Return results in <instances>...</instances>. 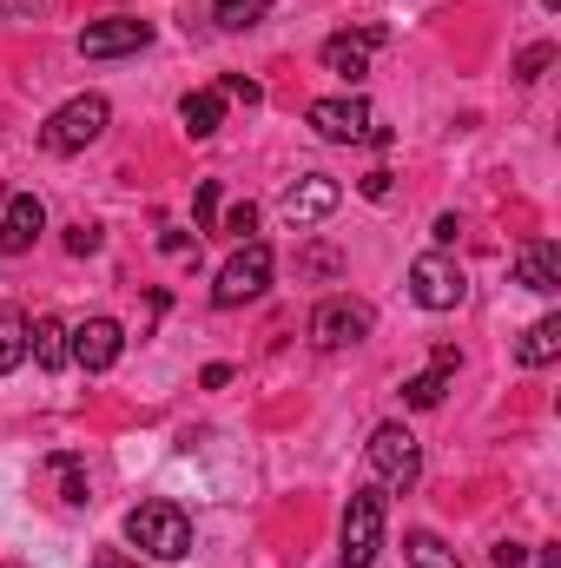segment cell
I'll list each match as a JSON object with an SVG mask.
<instances>
[{"label":"cell","mask_w":561,"mask_h":568,"mask_svg":"<svg viewBox=\"0 0 561 568\" xmlns=\"http://www.w3.org/2000/svg\"><path fill=\"white\" fill-rule=\"evenodd\" d=\"M370 469H377V489L384 496H410L422 476V449L404 424H377L370 429Z\"/></svg>","instance_id":"cell-5"},{"label":"cell","mask_w":561,"mask_h":568,"mask_svg":"<svg viewBox=\"0 0 561 568\" xmlns=\"http://www.w3.org/2000/svg\"><path fill=\"white\" fill-rule=\"evenodd\" d=\"M252 232H258V205H232V212H225V239H238V245H245Z\"/></svg>","instance_id":"cell-24"},{"label":"cell","mask_w":561,"mask_h":568,"mask_svg":"<svg viewBox=\"0 0 561 568\" xmlns=\"http://www.w3.org/2000/svg\"><path fill=\"white\" fill-rule=\"evenodd\" d=\"M212 219H218V185L205 179V185H198V232H212Z\"/></svg>","instance_id":"cell-29"},{"label":"cell","mask_w":561,"mask_h":568,"mask_svg":"<svg viewBox=\"0 0 561 568\" xmlns=\"http://www.w3.org/2000/svg\"><path fill=\"white\" fill-rule=\"evenodd\" d=\"M67 252H73V258H93V252H100V225H73V232H67Z\"/></svg>","instance_id":"cell-27"},{"label":"cell","mask_w":561,"mask_h":568,"mask_svg":"<svg viewBox=\"0 0 561 568\" xmlns=\"http://www.w3.org/2000/svg\"><path fill=\"white\" fill-rule=\"evenodd\" d=\"M198 384H205V390H225V384H232V364H205V377H198Z\"/></svg>","instance_id":"cell-31"},{"label":"cell","mask_w":561,"mask_h":568,"mask_svg":"<svg viewBox=\"0 0 561 568\" xmlns=\"http://www.w3.org/2000/svg\"><path fill=\"white\" fill-rule=\"evenodd\" d=\"M218 93H225V100H245V106H258V100H265V87H258V80H245V73H232Z\"/></svg>","instance_id":"cell-26"},{"label":"cell","mask_w":561,"mask_h":568,"mask_svg":"<svg viewBox=\"0 0 561 568\" xmlns=\"http://www.w3.org/2000/svg\"><path fill=\"white\" fill-rule=\"evenodd\" d=\"M53 476H60V503H86V469H80V456H53Z\"/></svg>","instance_id":"cell-22"},{"label":"cell","mask_w":561,"mask_h":568,"mask_svg":"<svg viewBox=\"0 0 561 568\" xmlns=\"http://www.w3.org/2000/svg\"><path fill=\"white\" fill-rule=\"evenodd\" d=\"M516 284L536 291V297H555L561 291V245L555 239H529V245L516 252Z\"/></svg>","instance_id":"cell-14"},{"label":"cell","mask_w":561,"mask_h":568,"mask_svg":"<svg viewBox=\"0 0 561 568\" xmlns=\"http://www.w3.org/2000/svg\"><path fill=\"white\" fill-rule=\"evenodd\" d=\"M27 324H33V317H27L20 304H0V377L27 364Z\"/></svg>","instance_id":"cell-19"},{"label":"cell","mask_w":561,"mask_h":568,"mask_svg":"<svg viewBox=\"0 0 561 568\" xmlns=\"http://www.w3.org/2000/svg\"><path fill=\"white\" fill-rule=\"evenodd\" d=\"M126 542L140 549L145 562H185V556H192V516H185L178 503L152 496V503H140V509L126 516Z\"/></svg>","instance_id":"cell-1"},{"label":"cell","mask_w":561,"mask_h":568,"mask_svg":"<svg viewBox=\"0 0 561 568\" xmlns=\"http://www.w3.org/2000/svg\"><path fill=\"white\" fill-rule=\"evenodd\" d=\"M310 133L330 145H390V126H377L370 100L364 93H344V100H310Z\"/></svg>","instance_id":"cell-2"},{"label":"cell","mask_w":561,"mask_h":568,"mask_svg":"<svg viewBox=\"0 0 561 568\" xmlns=\"http://www.w3.org/2000/svg\"><path fill=\"white\" fill-rule=\"evenodd\" d=\"M449 377H456V344H436L429 371H417V377L404 384V404H410V410H436L442 390H449Z\"/></svg>","instance_id":"cell-15"},{"label":"cell","mask_w":561,"mask_h":568,"mask_svg":"<svg viewBox=\"0 0 561 568\" xmlns=\"http://www.w3.org/2000/svg\"><path fill=\"white\" fill-rule=\"evenodd\" d=\"M549 67H555V47H549V40H542V47H522V53H516V80H522V87H529V80H542Z\"/></svg>","instance_id":"cell-23"},{"label":"cell","mask_w":561,"mask_h":568,"mask_svg":"<svg viewBox=\"0 0 561 568\" xmlns=\"http://www.w3.org/2000/svg\"><path fill=\"white\" fill-rule=\"evenodd\" d=\"M456 232H462V225H456V212H442V219H436V245H456Z\"/></svg>","instance_id":"cell-33"},{"label":"cell","mask_w":561,"mask_h":568,"mask_svg":"<svg viewBox=\"0 0 561 568\" xmlns=\"http://www.w3.org/2000/svg\"><path fill=\"white\" fill-rule=\"evenodd\" d=\"M489 562H496V568H529V549H522V542H509V536H502V542H496V549H489Z\"/></svg>","instance_id":"cell-28"},{"label":"cell","mask_w":561,"mask_h":568,"mask_svg":"<svg viewBox=\"0 0 561 568\" xmlns=\"http://www.w3.org/2000/svg\"><path fill=\"white\" fill-rule=\"evenodd\" d=\"M40 232H47V205H40L33 192H13V199H7V212H0V258L33 252V245H40Z\"/></svg>","instance_id":"cell-13"},{"label":"cell","mask_w":561,"mask_h":568,"mask_svg":"<svg viewBox=\"0 0 561 568\" xmlns=\"http://www.w3.org/2000/svg\"><path fill=\"white\" fill-rule=\"evenodd\" d=\"M265 284H272V245H265V239H245V245L218 265V278H212V304H218V311H238V304L265 297Z\"/></svg>","instance_id":"cell-6"},{"label":"cell","mask_w":561,"mask_h":568,"mask_svg":"<svg viewBox=\"0 0 561 568\" xmlns=\"http://www.w3.org/2000/svg\"><path fill=\"white\" fill-rule=\"evenodd\" d=\"M93 568H145V562H133V556H120V549H100V556H93Z\"/></svg>","instance_id":"cell-32"},{"label":"cell","mask_w":561,"mask_h":568,"mask_svg":"<svg viewBox=\"0 0 561 568\" xmlns=\"http://www.w3.org/2000/svg\"><path fill=\"white\" fill-rule=\"evenodd\" d=\"M140 47H152V20H140V13H113V20H93L80 33L86 60H120V53H140Z\"/></svg>","instance_id":"cell-10"},{"label":"cell","mask_w":561,"mask_h":568,"mask_svg":"<svg viewBox=\"0 0 561 568\" xmlns=\"http://www.w3.org/2000/svg\"><path fill=\"white\" fill-rule=\"evenodd\" d=\"M370 324H377V311H370L364 297H324V304L310 311V344H317V351H344V344H364Z\"/></svg>","instance_id":"cell-7"},{"label":"cell","mask_w":561,"mask_h":568,"mask_svg":"<svg viewBox=\"0 0 561 568\" xmlns=\"http://www.w3.org/2000/svg\"><path fill=\"white\" fill-rule=\"evenodd\" d=\"M404 556H410V568H462L456 549H449L442 536H429V529H410V536H404Z\"/></svg>","instance_id":"cell-20"},{"label":"cell","mask_w":561,"mask_h":568,"mask_svg":"<svg viewBox=\"0 0 561 568\" xmlns=\"http://www.w3.org/2000/svg\"><path fill=\"white\" fill-rule=\"evenodd\" d=\"M278 205H284V219H290V225H317V219H330V212L344 205V185H337L330 172H304Z\"/></svg>","instance_id":"cell-12"},{"label":"cell","mask_w":561,"mask_h":568,"mask_svg":"<svg viewBox=\"0 0 561 568\" xmlns=\"http://www.w3.org/2000/svg\"><path fill=\"white\" fill-rule=\"evenodd\" d=\"M384 516H390V496H384V489H357V496H350L344 536H337L344 568H370L377 556H384Z\"/></svg>","instance_id":"cell-4"},{"label":"cell","mask_w":561,"mask_h":568,"mask_svg":"<svg viewBox=\"0 0 561 568\" xmlns=\"http://www.w3.org/2000/svg\"><path fill=\"white\" fill-rule=\"evenodd\" d=\"M0 568H20V562H0Z\"/></svg>","instance_id":"cell-35"},{"label":"cell","mask_w":561,"mask_h":568,"mask_svg":"<svg viewBox=\"0 0 561 568\" xmlns=\"http://www.w3.org/2000/svg\"><path fill=\"white\" fill-rule=\"evenodd\" d=\"M272 7H278V0H212V20H218L225 33H245V27H258Z\"/></svg>","instance_id":"cell-21"},{"label":"cell","mask_w":561,"mask_h":568,"mask_svg":"<svg viewBox=\"0 0 561 568\" xmlns=\"http://www.w3.org/2000/svg\"><path fill=\"white\" fill-rule=\"evenodd\" d=\"M555 351H561V311H549V317H536V324L522 331L516 364H522V371H542V364H555Z\"/></svg>","instance_id":"cell-18"},{"label":"cell","mask_w":561,"mask_h":568,"mask_svg":"<svg viewBox=\"0 0 561 568\" xmlns=\"http://www.w3.org/2000/svg\"><path fill=\"white\" fill-rule=\"evenodd\" d=\"M67 351H73V364L86 377H100V371H113L126 357V324L120 317H86V324L67 331Z\"/></svg>","instance_id":"cell-9"},{"label":"cell","mask_w":561,"mask_h":568,"mask_svg":"<svg viewBox=\"0 0 561 568\" xmlns=\"http://www.w3.org/2000/svg\"><path fill=\"white\" fill-rule=\"evenodd\" d=\"M159 252H165V258H198V239H185L178 225H165V232H159Z\"/></svg>","instance_id":"cell-25"},{"label":"cell","mask_w":561,"mask_h":568,"mask_svg":"<svg viewBox=\"0 0 561 568\" xmlns=\"http://www.w3.org/2000/svg\"><path fill=\"white\" fill-rule=\"evenodd\" d=\"M27 357H33L40 371H67V364H73L67 324H60V317H33V324H27Z\"/></svg>","instance_id":"cell-16"},{"label":"cell","mask_w":561,"mask_h":568,"mask_svg":"<svg viewBox=\"0 0 561 568\" xmlns=\"http://www.w3.org/2000/svg\"><path fill=\"white\" fill-rule=\"evenodd\" d=\"M542 7H549V13H555V7H561V0H542Z\"/></svg>","instance_id":"cell-34"},{"label":"cell","mask_w":561,"mask_h":568,"mask_svg":"<svg viewBox=\"0 0 561 568\" xmlns=\"http://www.w3.org/2000/svg\"><path fill=\"white\" fill-rule=\"evenodd\" d=\"M410 297H417L422 311H456L469 297V278H462V265L449 252H422L417 265H410Z\"/></svg>","instance_id":"cell-8"},{"label":"cell","mask_w":561,"mask_h":568,"mask_svg":"<svg viewBox=\"0 0 561 568\" xmlns=\"http://www.w3.org/2000/svg\"><path fill=\"white\" fill-rule=\"evenodd\" d=\"M178 120H185V133H192V140H212V133L225 126V93H218V87L185 93V100H178Z\"/></svg>","instance_id":"cell-17"},{"label":"cell","mask_w":561,"mask_h":568,"mask_svg":"<svg viewBox=\"0 0 561 568\" xmlns=\"http://www.w3.org/2000/svg\"><path fill=\"white\" fill-rule=\"evenodd\" d=\"M106 126H113V106H106L100 93H80V100H67L60 113H47L40 145H47L53 159H73V152H86V145L100 140Z\"/></svg>","instance_id":"cell-3"},{"label":"cell","mask_w":561,"mask_h":568,"mask_svg":"<svg viewBox=\"0 0 561 568\" xmlns=\"http://www.w3.org/2000/svg\"><path fill=\"white\" fill-rule=\"evenodd\" d=\"M357 192H364V199H390V172H384V165H377V172H364V179H357Z\"/></svg>","instance_id":"cell-30"},{"label":"cell","mask_w":561,"mask_h":568,"mask_svg":"<svg viewBox=\"0 0 561 568\" xmlns=\"http://www.w3.org/2000/svg\"><path fill=\"white\" fill-rule=\"evenodd\" d=\"M384 40H390V27H357V33H330L317 60H324V73H337V80H350V87H357V80L370 73V53H377Z\"/></svg>","instance_id":"cell-11"}]
</instances>
